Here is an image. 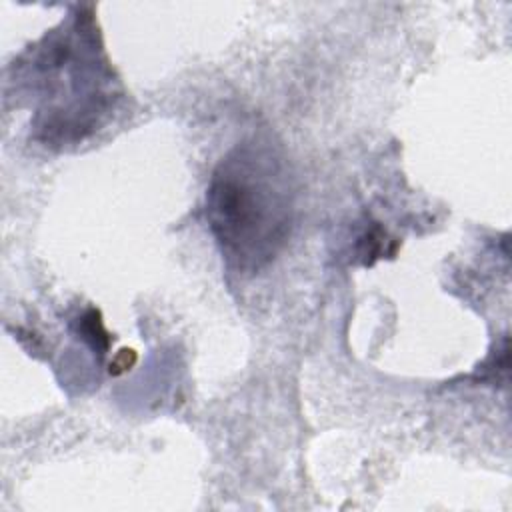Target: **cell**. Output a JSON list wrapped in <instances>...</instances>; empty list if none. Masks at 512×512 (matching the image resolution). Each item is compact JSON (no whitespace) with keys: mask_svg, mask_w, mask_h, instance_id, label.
<instances>
[{"mask_svg":"<svg viewBox=\"0 0 512 512\" xmlns=\"http://www.w3.org/2000/svg\"><path fill=\"white\" fill-rule=\"evenodd\" d=\"M294 174L268 138L236 144L212 172L208 226L228 266L256 274L284 248L294 224Z\"/></svg>","mask_w":512,"mask_h":512,"instance_id":"cell-1","label":"cell"},{"mask_svg":"<svg viewBox=\"0 0 512 512\" xmlns=\"http://www.w3.org/2000/svg\"><path fill=\"white\" fill-rule=\"evenodd\" d=\"M16 64V62H14ZM40 86L42 106L32 126L46 146L74 144L90 136L114 106V72L106 60L92 14L78 8L70 26L48 32L16 64Z\"/></svg>","mask_w":512,"mask_h":512,"instance_id":"cell-2","label":"cell"},{"mask_svg":"<svg viewBox=\"0 0 512 512\" xmlns=\"http://www.w3.org/2000/svg\"><path fill=\"white\" fill-rule=\"evenodd\" d=\"M78 332L82 334V340H86L94 350L104 354L110 346V336L102 326L100 312L90 308L80 320H78Z\"/></svg>","mask_w":512,"mask_h":512,"instance_id":"cell-3","label":"cell"},{"mask_svg":"<svg viewBox=\"0 0 512 512\" xmlns=\"http://www.w3.org/2000/svg\"><path fill=\"white\" fill-rule=\"evenodd\" d=\"M132 354H134L132 350H122V352L118 354V358L112 362L110 372H112V374H120V372H124V370L134 362V358H130V360H128V356H132Z\"/></svg>","mask_w":512,"mask_h":512,"instance_id":"cell-4","label":"cell"}]
</instances>
